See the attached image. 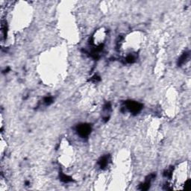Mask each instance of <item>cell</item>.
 Wrapping results in <instances>:
<instances>
[{"label":"cell","instance_id":"1","mask_svg":"<svg viewBox=\"0 0 191 191\" xmlns=\"http://www.w3.org/2000/svg\"><path fill=\"white\" fill-rule=\"evenodd\" d=\"M126 108L131 112L132 114H137L143 108V105L140 103L134 101H128L126 102Z\"/></svg>","mask_w":191,"mask_h":191},{"label":"cell","instance_id":"2","mask_svg":"<svg viewBox=\"0 0 191 191\" xmlns=\"http://www.w3.org/2000/svg\"><path fill=\"white\" fill-rule=\"evenodd\" d=\"M76 131L81 137H87L90 135L91 127L88 124H80L76 128Z\"/></svg>","mask_w":191,"mask_h":191},{"label":"cell","instance_id":"3","mask_svg":"<svg viewBox=\"0 0 191 191\" xmlns=\"http://www.w3.org/2000/svg\"><path fill=\"white\" fill-rule=\"evenodd\" d=\"M108 158L107 156H104L102 157V158H101V159L99 160V164L101 168H104V167H106L107 164H108Z\"/></svg>","mask_w":191,"mask_h":191},{"label":"cell","instance_id":"4","mask_svg":"<svg viewBox=\"0 0 191 191\" xmlns=\"http://www.w3.org/2000/svg\"><path fill=\"white\" fill-rule=\"evenodd\" d=\"M60 180H61L62 181L65 182V183H67V182L72 181V178L69 177L68 176H67V175L65 174H62L61 176H60Z\"/></svg>","mask_w":191,"mask_h":191}]
</instances>
